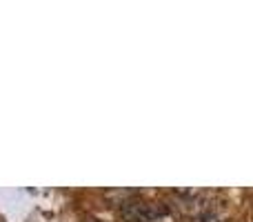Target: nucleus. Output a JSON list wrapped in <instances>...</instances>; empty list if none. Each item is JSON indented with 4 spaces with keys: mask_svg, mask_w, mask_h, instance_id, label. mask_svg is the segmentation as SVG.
<instances>
[{
    "mask_svg": "<svg viewBox=\"0 0 253 222\" xmlns=\"http://www.w3.org/2000/svg\"><path fill=\"white\" fill-rule=\"evenodd\" d=\"M120 211H123L125 220L129 222H156L158 218L169 214V209H165V207L149 205V202H140V200L120 202Z\"/></svg>",
    "mask_w": 253,
    "mask_h": 222,
    "instance_id": "obj_1",
    "label": "nucleus"
}]
</instances>
